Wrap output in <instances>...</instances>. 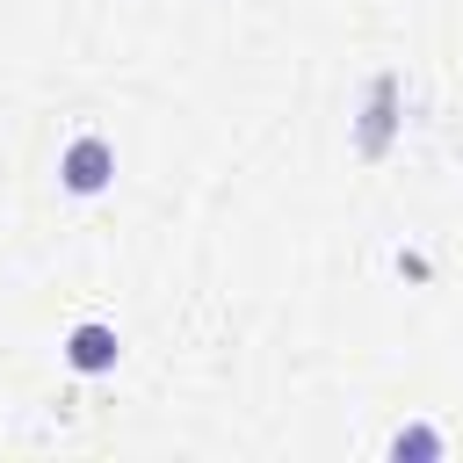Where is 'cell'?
<instances>
[{
  "label": "cell",
  "instance_id": "obj_1",
  "mask_svg": "<svg viewBox=\"0 0 463 463\" xmlns=\"http://www.w3.org/2000/svg\"><path fill=\"white\" fill-rule=\"evenodd\" d=\"M109 174H116L109 137H72V145H65V159H58V181H65L72 195H101V188H109Z\"/></svg>",
  "mask_w": 463,
  "mask_h": 463
},
{
  "label": "cell",
  "instance_id": "obj_2",
  "mask_svg": "<svg viewBox=\"0 0 463 463\" xmlns=\"http://www.w3.org/2000/svg\"><path fill=\"white\" fill-rule=\"evenodd\" d=\"M65 362H72L80 376H101V369H116V326H101V318L72 326V333H65Z\"/></svg>",
  "mask_w": 463,
  "mask_h": 463
},
{
  "label": "cell",
  "instance_id": "obj_3",
  "mask_svg": "<svg viewBox=\"0 0 463 463\" xmlns=\"http://www.w3.org/2000/svg\"><path fill=\"white\" fill-rule=\"evenodd\" d=\"M391 456H398V463H405V456H441V434H434V427H398Z\"/></svg>",
  "mask_w": 463,
  "mask_h": 463
}]
</instances>
